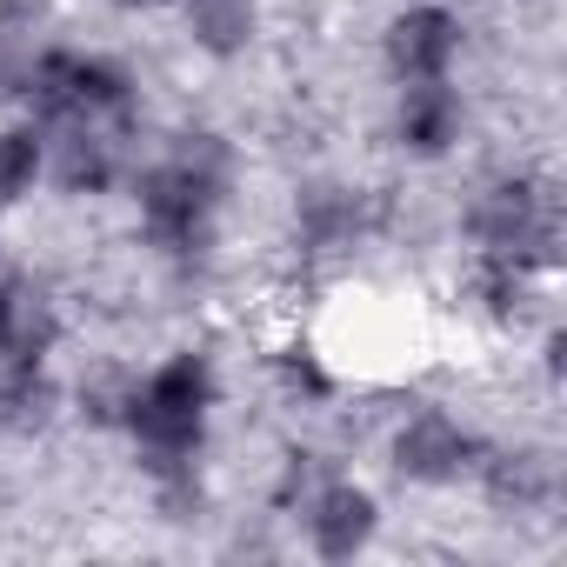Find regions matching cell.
<instances>
[{
  "label": "cell",
  "instance_id": "cell-1",
  "mask_svg": "<svg viewBox=\"0 0 567 567\" xmlns=\"http://www.w3.org/2000/svg\"><path fill=\"white\" fill-rule=\"evenodd\" d=\"M234 187H240V147L214 121H181L147 161H134L121 194L134 207V240L167 274H207L220 254Z\"/></svg>",
  "mask_w": 567,
  "mask_h": 567
},
{
  "label": "cell",
  "instance_id": "cell-2",
  "mask_svg": "<svg viewBox=\"0 0 567 567\" xmlns=\"http://www.w3.org/2000/svg\"><path fill=\"white\" fill-rule=\"evenodd\" d=\"M214 414H220V368L207 348H167L141 374H127L121 394V427L134 447V467L147 481L207 467L214 447Z\"/></svg>",
  "mask_w": 567,
  "mask_h": 567
},
{
  "label": "cell",
  "instance_id": "cell-3",
  "mask_svg": "<svg viewBox=\"0 0 567 567\" xmlns=\"http://www.w3.org/2000/svg\"><path fill=\"white\" fill-rule=\"evenodd\" d=\"M8 94L14 114H28L41 134L54 127H114V134H141L147 107H141V74L107 54V48H74V41H41L28 48L21 68H8Z\"/></svg>",
  "mask_w": 567,
  "mask_h": 567
},
{
  "label": "cell",
  "instance_id": "cell-4",
  "mask_svg": "<svg viewBox=\"0 0 567 567\" xmlns=\"http://www.w3.org/2000/svg\"><path fill=\"white\" fill-rule=\"evenodd\" d=\"M461 240L467 254H494V260H520L534 274L554 280L560 267V187L534 167H494L474 181V194L461 200Z\"/></svg>",
  "mask_w": 567,
  "mask_h": 567
},
{
  "label": "cell",
  "instance_id": "cell-5",
  "mask_svg": "<svg viewBox=\"0 0 567 567\" xmlns=\"http://www.w3.org/2000/svg\"><path fill=\"white\" fill-rule=\"evenodd\" d=\"M487 434L474 421H461L454 408H414L388 427V474L401 487H421V494H447V487H467L474 481V461H481Z\"/></svg>",
  "mask_w": 567,
  "mask_h": 567
},
{
  "label": "cell",
  "instance_id": "cell-6",
  "mask_svg": "<svg viewBox=\"0 0 567 567\" xmlns=\"http://www.w3.org/2000/svg\"><path fill=\"white\" fill-rule=\"evenodd\" d=\"M467 61V14L447 0H408L381 28V74L394 87L408 81H447Z\"/></svg>",
  "mask_w": 567,
  "mask_h": 567
},
{
  "label": "cell",
  "instance_id": "cell-7",
  "mask_svg": "<svg viewBox=\"0 0 567 567\" xmlns=\"http://www.w3.org/2000/svg\"><path fill=\"white\" fill-rule=\"evenodd\" d=\"M381 227V200L354 181H308L295 194V254L301 267H334L354 260Z\"/></svg>",
  "mask_w": 567,
  "mask_h": 567
},
{
  "label": "cell",
  "instance_id": "cell-8",
  "mask_svg": "<svg viewBox=\"0 0 567 567\" xmlns=\"http://www.w3.org/2000/svg\"><path fill=\"white\" fill-rule=\"evenodd\" d=\"M295 520H301V540H308L315 560L348 567V560H361V554L381 540V494H374L368 481H354V474L334 467V474L295 507Z\"/></svg>",
  "mask_w": 567,
  "mask_h": 567
},
{
  "label": "cell",
  "instance_id": "cell-9",
  "mask_svg": "<svg viewBox=\"0 0 567 567\" xmlns=\"http://www.w3.org/2000/svg\"><path fill=\"white\" fill-rule=\"evenodd\" d=\"M467 121H474V114H467V94H461L454 74H447V81H408V87H394L388 141H394V154H408L414 167H441V161L461 154Z\"/></svg>",
  "mask_w": 567,
  "mask_h": 567
},
{
  "label": "cell",
  "instance_id": "cell-10",
  "mask_svg": "<svg viewBox=\"0 0 567 567\" xmlns=\"http://www.w3.org/2000/svg\"><path fill=\"white\" fill-rule=\"evenodd\" d=\"M467 487H481L487 514L534 520V514H554L560 507V461L540 441H487Z\"/></svg>",
  "mask_w": 567,
  "mask_h": 567
},
{
  "label": "cell",
  "instance_id": "cell-11",
  "mask_svg": "<svg viewBox=\"0 0 567 567\" xmlns=\"http://www.w3.org/2000/svg\"><path fill=\"white\" fill-rule=\"evenodd\" d=\"M134 134L114 127H54L48 134V187L61 200H114L134 174Z\"/></svg>",
  "mask_w": 567,
  "mask_h": 567
},
{
  "label": "cell",
  "instance_id": "cell-12",
  "mask_svg": "<svg viewBox=\"0 0 567 567\" xmlns=\"http://www.w3.org/2000/svg\"><path fill=\"white\" fill-rule=\"evenodd\" d=\"M181 14V34L200 61L227 68V61H247L260 28H267V0H174Z\"/></svg>",
  "mask_w": 567,
  "mask_h": 567
},
{
  "label": "cell",
  "instance_id": "cell-13",
  "mask_svg": "<svg viewBox=\"0 0 567 567\" xmlns=\"http://www.w3.org/2000/svg\"><path fill=\"white\" fill-rule=\"evenodd\" d=\"M540 288H547V274H534V267H520V260L467 254V308H474L487 328H501V334L527 328V315H534Z\"/></svg>",
  "mask_w": 567,
  "mask_h": 567
},
{
  "label": "cell",
  "instance_id": "cell-14",
  "mask_svg": "<svg viewBox=\"0 0 567 567\" xmlns=\"http://www.w3.org/2000/svg\"><path fill=\"white\" fill-rule=\"evenodd\" d=\"M267 381H274V394L288 401L295 414H328L334 401H341V368L328 361V348H315V341H301V334H288L274 354H267Z\"/></svg>",
  "mask_w": 567,
  "mask_h": 567
},
{
  "label": "cell",
  "instance_id": "cell-15",
  "mask_svg": "<svg viewBox=\"0 0 567 567\" xmlns=\"http://www.w3.org/2000/svg\"><path fill=\"white\" fill-rule=\"evenodd\" d=\"M68 408V388L54 368H14L0 361V441H41Z\"/></svg>",
  "mask_w": 567,
  "mask_h": 567
},
{
  "label": "cell",
  "instance_id": "cell-16",
  "mask_svg": "<svg viewBox=\"0 0 567 567\" xmlns=\"http://www.w3.org/2000/svg\"><path fill=\"white\" fill-rule=\"evenodd\" d=\"M41 187H48V134L28 114L0 121V220L21 214Z\"/></svg>",
  "mask_w": 567,
  "mask_h": 567
},
{
  "label": "cell",
  "instance_id": "cell-17",
  "mask_svg": "<svg viewBox=\"0 0 567 567\" xmlns=\"http://www.w3.org/2000/svg\"><path fill=\"white\" fill-rule=\"evenodd\" d=\"M328 474H334V461H328L321 447H288V454H280V467H274V481H267V507L295 520V507H301Z\"/></svg>",
  "mask_w": 567,
  "mask_h": 567
},
{
  "label": "cell",
  "instance_id": "cell-18",
  "mask_svg": "<svg viewBox=\"0 0 567 567\" xmlns=\"http://www.w3.org/2000/svg\"><path fill=\"white\" fill-rule=\"evenodd\" d=\"M54 21V0H0V41H34Z\"/></svg>",
  "mask_w": 567,
  "mask_h": 567
},
{
  "label": "cell",
  "instance_id": "cell-19",
  "mask_svg": "<svg viewBox=\"0 0 567 567\" xmlns=\"http://www.w3.org/2000/svg\"><path fill=\"white\" fill-rule=\"evenodd\" d=\"M21 301H28V288L0 274V348H8V334H14V321H21Z\"/></svg>",
  "mask_w": 567,
  "mask_h": 567
},
{
  "label": "cell",
  "instance_id": "cell-20",
  "mask_svg": "<svg viewBox=\"0 0 567 567\" xmlns=\"http://www.w3.org/2000/svg\"><path fill=\"white\" fill-rule=\"evenodd\" d=\"M114 14H161V8H174V0H107Z\"/></svg>",
  "mask_w": 567,
  "mask_h": 567
},
{
  "label": "cell",
  "instance_id": "cell-21",
  "mask_svg": "<svg viewBox=\"0 0 567 567\" xmlns=\"http://www.w3.org/2000/svg\"><path fill=\"white\" fill-rule=\"evenodd\" d=\"M0 94H8V54H0Z\"/></svg>",
  "mask_w": 567,
  "mask_h": 567
}]
</instances>
